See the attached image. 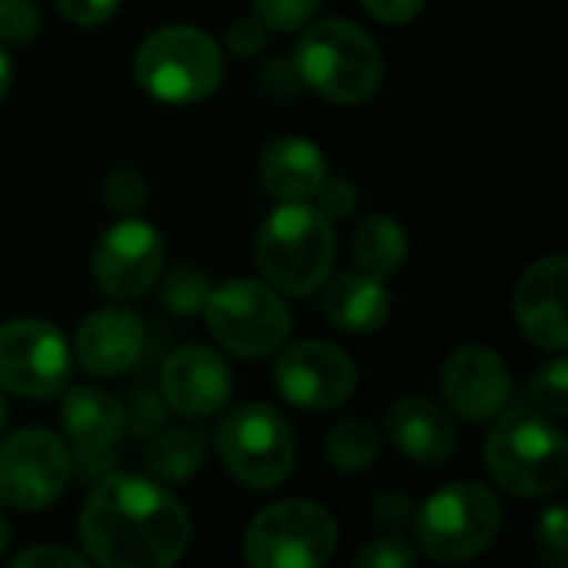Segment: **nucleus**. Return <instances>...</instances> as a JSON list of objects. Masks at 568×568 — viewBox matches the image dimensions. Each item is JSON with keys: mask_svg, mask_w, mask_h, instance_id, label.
I'll return each instance as SVG.
<instances>
[{"mask_svg": "<svg viewBox=\"0 0 568 568\" xmlns=\"http://www.w3.org/2000/svg\"><path fill=\"white\" fill-rule=\"evenodd\" d=\"M203 316H206L213 339L226 353L246 356V359L276 353L293 329V316L286 303L280 300V293L246 276L210 286Z\"/></svg>", "mask_w": 568, "mask_h": 568, "instance_id": "8", "label": "nucleus"}, {"mask_svg": "<svg viewBox=\"0 0 568 568\" xmlns=\"http://www.w3.org/2000/svg\"><path fill=\"white\" fill-rule=\"evenodd\" d=\"M233 389L230 366L206 346H180L166 356L160 369V393L163 403L190 419L213 416L226 406Z\"/></svg>", "mask_w": 568, "mask_h": 568, "instance_id": "14", "label": "nucleus"}, {"mask_svg": "<svg viewBox=\"0 0 568 568\" xmlns=\"http://www.w3.org/2000/svg\"><path fill=\"white\" fill-rule=\"evenodd\" d=\"M116 7H120V0H57V10L83 27L110 20L116 13Z\"/></svg>", "mask_w": 568, "mask_h": 568, "instance_id": "36", "label": "nucleus"}, {"mask_svg": "<svg viewBox=\"0 0 568 568\" xmlns=\"http://www.w3.org/2000/svg\"><path fill=\"white\" fill-rule=\"evenodd\" d=\"M70 479V453L47 429H20L0 446V506L47 509Z\"/></svg>", "mask_w": 568, "mask_h": 568, "instance_id": "11", "label": "nucleus"}, {"mask_svg": "<svg viewBox=\"0 0 568 568\" xmlns=\"http://www.w3.org/2000/svg\"><path fill=\"white\" fill-rule=\"evenodd\" d=\"M126 426H130L133 436H153L163 426V403L153 393H140L133 399V409H130Z\"/></svg>", "mask_w": 568, "mask_h": 568, "instance_id": "35", "label": "nucleus"}, {"mask_svg": "<svg viewBox=\"0 0 568 568\" xmlns=\"http://www.w3.org/2000/svg\"><path fill=\"white\" fill-rule=\"evenodd\" d=\"M136 80L163 103H196L220 87L223 57L206 30L163 27L136 50Z\"/></svg>", "mask_w": 568, "mask_h": 568, "instance_id": "6", "label": "nucleus"}, {"mask_svg": "<svg viewBox=\"0 0 568 568\" xmlns=\"http://www.w3.org/2000/svg\"><path fill=\"white\" fill-rule=\"evenodd\" d=\"M253 10L266 23V30L290 33L300 30L320 10V0H253Z\"/></svg>", "mask_w": 568, "mask_h": 568, "instance_id": "27", "label": "nucleus"}, {"mask_svg": "<svg viewBox=\"0 0 568 568\" xmlns=\"http://www.w3.org/2000/svg\"><path fill=\"white\" fill-rule=\"evenodd\" d=\"M3 426H7V403H3V396H0V433H3Z\"/></svg>", "mask_w": 568, "mask_h": 568, "instance_id": "41", "label": "nucleus"}, {"mask_svg": "<svg viewBox=\"0 0 568 568\" xmlns=\"http://www.w3.org/2000/svg\"><path fill=\"white\" fill-rule=\"evenodd\" d=\"M206 456L203 433L193 429H170L146 443V469L163 483H183L190 479Z\"/></svg>", "mask_w": 568, "mask_h": 568, "instance_id": "23", "label": "nucleus"}, {"mask_svg": "<svg viewBox=\"0 0 568 568\" xmlns=\"http://www.w3.org/2000/svg\"><path fill=\"white\" fill-rule=\"evenodd\" d=\"M353 256L363 273L383 280V276L396 273L409 256L406 230L393 216H369L366 223H359V230L353 236Z\"/></svg>", "mask_w": 568, "mask_h": 568, "instance_id": "22", "label": "nucleus"}, {"mask_svg": "<svg viewBox=\"0 0 568 568\" xmlns=\"http://www.w3.org/2000/svg\"><path fill=\"white\" fill-rule=\"evenodd\" d=\"M210 296V280L203 270L193 266H180L166 276L163 290H160V303L176 313V316H196L203 313V303Z\"/></svg>", "mask_w": 568, "mask_h": 568, "instance_id": "25", "label": "nucleus"}, {"mask_svg": "<svg viewBox=\"0 0 568 568\" xmlns=\"http://www.w3.org/2000/svg\"><path fill=\"white\" fill-rule=\"evenodd\" d=\"M266 43V23L253 13V17H240L230 33H226V47L236 53V57H253L260 47Z\"/></svg>", "mask_w": 568, "mask_h": 568, "instance_id": "33", "label": "nucleus"}, {"mask_svg": "<svg viewBox=\"0 0 568 568\" xmlns=\"http://www.w3.org/2000/svg\"><path fill=\"white\" fill-rule=\"evenodd\" d=\"M40 30V13L30 0H0V40L27 43Z\"/></svg>", "mask_w": 568, "mask_h": 568, "instance_id": "30", "label": "nucleus"}, {"mask_svg": "<svg viewBox=\"0 0 568 568\" xmlns=\"http://www.w3.org/2000/svg\"><path fill=\"white\" fill-rule=\"evenodd\" d=\"M376 519L386 523V526H399V523H409L413 519V503L403 499V496H386L376 503Z\"/></svg>", "mask_w": 568, "mask_h": 568, "instance_id": "38", "label": "nucleus"}, {"mask_svg": "<svg viewBox=\"0 0 568 568\" xmlns=\"http://www.w3.org/2000/svg\"><path fill=\"white\" fill-rule=\"evenodd\" d=\"M90 562L87 556H77V552H70V549H57V546H37V549H27V552H20V556H13V566L17 568H43V566H53V568H83Z\"/></svg>", "mask_w": 568, "mask_h": 568, "instance_id": "34", "label": "nucleus"}, {"mask_svg": "<svg viewBox=\"0 0 568 568\" xmlns=\"http://www.w3.org/2000/svg\"><path fill=\"white\" fill-rule=\"evenodd\" d=\"M323 313L343 333H376L389 320V290L363 270L336 276L323 293Z\"/></svg>", "mask_w": 568, "mask_h": 568, "instance_id": "21", "label": "nucleus"}, {"mask_svg": "<svg viewBox=\"0 0 568 568\" xmlns=\"http://www.w3.org/2000/svg\"><path fill=\"white\" fill-rule=\"evenodd\" d=\"M276 389L286 403L300 409H336L356 393V366L353 359L329 343L306 339L290 346L273 369Z\"/></svg>", "mask_w": 568, "mask_h": 568, "instance_id": "12", "label": "nucleus"}, {"mask_svg": "<svg viewBox=\"0 0 568 568\" xmlns=\"http://www.w3.org/2000/svg\"><path fill=\"white\" fill-rule=\"evenodd\" d=\"M566 260L549 256L526 270L516 286V320L523 333L552 353H562L568 343L566 329Z\"/></svg>", "mask_w": 568, "mask_h": 568, "instance_id": "17", "label": "nucleus"}, {"mask_svg": "<svg viewBox=\"0 0 568 568\" xmlns=\"http://www.w3.org/2000/svg\"><path fill=\"white\" fill-rule=\"evenodd\" d=\"M7 542H10V523H7L3 506H0V556H3V549H7Z\"/></svg>", "mask_w": 568, "mask_h": 568, "instance_id": "40", "label": "nucleus"}, {"mask_svg": "<svg viewBox=\"0 0 568 568\" xmlns=\"http://www.w3.org/2000/svg\"><path fill=\"white\" fill-rule=\"evenodd\" d=\"M60 426L70 446L77 449L80 476H90L113 459V446L126 429V409L103 389L73 386L63 396Z\"/></svg>", "mask_w": 568, "mask_h": 568, "instance_id": "15", "label": "nucleus"}, {"mask_svg": "<svg viewBox=\"0 0 568 568\" xmlns=\"http://www.w3.org/2000/svg\"><path fill=\"white\" fill-rule=\"evenodd\" d=\"M532 399L539 406V413H546L549 419L566 416L568 403V366L566 359H552L536 379H532Z\"/></svg>", "mask_w": 568, "mask_h": 568, "instance_id": "26", "label": "nucleus"}, {"mask_svg": "<svg viewBox=\"0 0 568 568\" xmlns=\"http://www.w3.org/2000/svg\"><path fill=\"white\" fill-rule=\"evenodd\" d=\"M103 196H106V203H110L113 210L130 213V210L143 206V200H146V183H143L133 170L123 166V170H113V173L106 176Z\"/></svg>", "mask_w": 568, "mask_h": 568, "instance_id": "31", "label": "nucleus"}, {"mask_svg": "<svg viewBox=\"0 0 568 568\" xmlns=\"http://www.w3.org/2000/svg\"><path fill=\"white\" fill-rule=\"evenodd\" d=\"M73 356L57 326L13 320L0 326V389L23 399L60 396L70 383Z\"/></svg>", "mask_w": 568, "mask_h": 568, "instance_id": "10", "label": "nucleus"}, {"mask_svg": "<svg viewBox=\"0 0 568 568\" xmlns=\"http://www.w3.org/2000/svg\"><path fill=\"white\" fill-rule=\"evenodd\" d=\"M143 353V323L120 306L97 310L77 329L73 356L90 376H120Z\"/></svg>", "mask_w": 568, "mask_h": 568, "instance_id": "18", "label": "nucleus"}, {"mask_svg": "<svg viewBox=\"0 0 568 568\" xmlns=\"http://www.w3.org/2000/svg\"><path fill=\"white\" fill-rule=\"evenodd\" d=\"M260 173L266 190L283 203L310 200L326 183V156L306 136H280L266 146Z\"/></svg>", "mask_w": 568, "mask_h": 568, "instance_id": "20", "label": "nucleus"}, {"mask_svg": "<svg viewBox=\"0 0 568 568\" xmlns=\"http://www.w3.org/2000/svg\"><path fill=\"white\" fill-rule=\"evenodd\" d=\"M10 80H13L10 53H7V50H3V43H0V100H3V93L10 90Z\"/></svg>", "mask_w": 568, "mask_h": 568, "instance_id": "39", "label": "nucleus"}, {"mask_svg": "<svg viewBox=\"0 0 568 568\" xmlns=\"http://www.w3.org/2000/svg\"><path fill=\"white\" fill-rule=\"evenodd\" d=\"M320 213L326 216V220H346L353 210H356V203H359V193H356V186L353 183H346V180H326L323 186H320Z\"/></svg>", "mask_w": 568, "mask_h": 568, "instance_id": "32", "label": "nucleus"}, {"mask_svg": "<svg viewBox=\"0 0 568 568\" xmlns=\"http://www.w3.org/2000/svg\"><path fill=\"white\" fill-rule=\"evenodd\" d=\"M426 0H363V7L383 23H406L423 10Z\"/></svg>", "mask_w": 568, "mask_h": 568, "instance_id": "37", "label": "nucleus"}, {"mask_svg": "<svg viewBox=\"0 0 568 568\" xmlns=\"http://www.w3.org/2000/svg\"><path fill=\"white\" fill-rule=\"evenodd\" d=\"M499 526V499L483 483H453L416 513V542L436 562H466L496 542Z\"/></svg>", "mask_w": 568, "mask_h": 568, "instance_id": "7", "label": "nucleus"}, {"mask_svg": "<svg viewBox=\"0 0 568 568\" xmlns=\"http://www.w3.org/2000/svg\"><path fill=\"white\" fill-rule=\"evenodd\" d=\"M213 446L226 473L256 493L276 489L296 466L293 429L266 403H243L230 409L216 426Z\"/></svg>", "mask_w": 568, "mask_h": 568, "instance_id": "5", "label": "nucleus"}, {"mask_svg": "<svg viewBox=\"0 0 568 568\" xmlns=\"http://www.w3.org/2000/svg\"><path fill=\"white\" fill-rule=\"evenodd\" d=\"M353 566L359 568H413L416 566V552L409 542L389 536V539H373L366 542L356 556Z\"/></svg>", "mask_w": 568, "mask_h": 568, "instance_id": "28", "label": "nucleus"}, {"mask_svg": "<svg viewBox=\"0 0 568 568\" xmlns=\"http://www.w3.org/2000/svg\"><path fill=\"white\" fill-rule=\"evenodd\" d=\"M443 389L449 406L469 423H486L499 416L513 399L509 369L499 359V353L486 346L456 349L443 369Z\"/></svg>", "mask_w": 568, "mask_h": 568, "instance_id": "16", "label": "nucleus"}, {"mask_svg": "<svg viewBox=\"0 0 568 568\" xmlns=\"http://www.w3.org/2000/svg\"><path fill=\"white\" fill-rule=\"evenodd\" d=\"M386 433L403 456L419 466H439L456 449V426L443 406L423 396H403L386 416Z\"/></svg>", "mask_w": 568, "mask_h": 568, "instance_id": "19", "label": "nucleus"}, {"mask_svg": "<svg viewBox=\"0 0 568 568\" xmlns=\"http://www.w3.org/2000/svg\"><path fill=\"white\" fill-rule=\"evenodd\" d=\"M539 556L542 562L552 568H566L568 562V529H566V509L552 506L542 523H539Z\"/></svg>", "mask_w": 568, "mask_h": 568, "instance_id": "29", "label": "nucleus"}, {"mask_svg": "<svg viewBox=\"0 0 568 568\" xmlns=\"http://www.w3.org/2000/svg\"><path fill=\"white\" fill-rule=\"evenodd\" d=\"M296 77L333 103H359L383 83V50L349 20L313 23L293 50Z\"/></svg>", "mask_w": 568, "mask_h": 568, "instance_id": "3", "label": "nucleus"}, {"mask_svg": "<svg viewBox=\"0 0 568 568\" xmlns=\"http://www.w3.org/2000/svg\"><path fill=\"white\" fill-rule=\"evenodd\" d=\"M339 526L320 503L290 499L263 509L246 529V562L256 568H316L333 559Z\"/></svg>", "mask_w": 568, "mask_h": 568, "instance_id": "9", "label": "nucleus"}, {"mask_svg": "<svg viewBox=\"0 0 568 568\" xmlns=\"http://www.w3.org/2000/svg\"><path fill=\"white\" fill-rule=\"evenodd\" d=\"M163 236L150 223L126 216L100 236L90 266L97 286L110 300H133L156 283V276L163 273Z\"/></svg>", "mask_w": 568, "mask_h": 568, "instance_id": "13", "label": "nucleus"}, {"mask_svg": "<svg viewBox=\"0 0 568 568\" xmlns=\"http://www.w3.org/2000/svg\"><path fill=\"white\" fill-rule=\"evenodd\" d=\"M80 542L103 568L176 566L190 546V516L160 483L113 473L83 503Z\"/></svg>", "mask_w": 568, "mask_h": 568, "instance_id": "1", "label": "nucleus"}, {"mask_svg": "<svg viewBox=\"0 0 568 568\" xmlns=\"http://www.w3.org/2000/svg\"><path fill=\"white\" fill-rule=\"evenodd\" d=\"M486 466L493 479L513 496H552L562 489L568 476L566 436L546 413L513 409L486 439Z\"/></svg>", "mask_w": 568, "mask_h": 568, "instance_id": "2", "label": "nucleus"}, {"mask_svg": "<svg viewBox=\"0 0 568 568\" xmlns=\"http://www.w3.org/2000/svg\"><path fill=\"white\" fill-rule=\"evenodd\" d=\"M336 260V236L329 220L306 200L273 210L256 236V263L263 276L290 296L320 290Z\"/></svg>", "mask_w": 568, "mask_h": 568, "instance_id": "4", "label": "nucleus"}, {"mask_svg": "<svg viewBox=\"0 0 568 568\" xmlns=\"http://www.w3.org/2000/svg\"><path fill=\"white\" fill-rule=\"evenodd\" d=\"M383 439L373 423L366 419H343L326 436V459L343 473H363L379 459Z\"/></svg>", "mask_w": 568, "mask_h": 568, "instance_id": "24", "label": "nucleus"}]
</instances>
